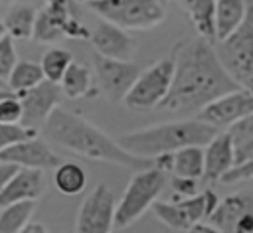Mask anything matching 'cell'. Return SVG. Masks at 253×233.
I'll return each mask as SVG.
<instances>
[{
    "instance_id": "obj_20",
    "label": "cell",
    "mask_w": 253,
    "mask_h": 233,
    "mask_svg": "<svg viewBox=\"0 0 253 233\" xmlns=\"http://www.w3.org/2000/svg\"><path fill=\"white\" fill-rule=\"evenodd\" d=\"M38 10L30 4H14L4 18V28L6 34L12 39H30L34 32V22H36Z\"/></svg>"
},
{
    "instance_id": "obj_37",
    "label": "cell",
    "mask_w": 253,
    "mask_h": 233,
    "mask_svg": "<svg viewBox=\"0 0 253 233\" xmlns=\"http://www.w3.org/2000/svg\"><path fill=\"white\" fill-rule=\"evenodd\" d=\"M45 4H65L69 8H75V0H45Z\"/></svg>"
},
{
    "instance_id": "obj_33",
    "label": "cell",
    "mask_w": 253,
    "mask_h": 233,
    "mask_svg": "<svg viewBox=\"0 0 253 233\" xmlns=\"http://www.w3.org/2000/svg\"><path fill=\"white\" fill-rule=\"evenodd\" d=\"M172 190L182 195V197H192L198 194V180H188V178H172Z\"/></svg>"
},
{
    "instance_id": "obj_8",
    "label": "cell",
    "mask_w": 253,
    "mask_h": 233,
    "mask_svg": "<svg viewBox=\"0 0 253 233\" xmlns=\"http://www.w3.org/2000/svg\"><path fill=\"white\" fill-rule=\"evenodd\" d=\"M217 203L219 197L215 195V192L204 190L202 194H196L192 197H182L178 201H154L152 211L170 229L188 231L196 223L208 219L217 207Z\"/></svg>"
},
{
    "instance_id": "obj_27",
    "label": "cell",
    "mask_w": 253,
    "mask_h": 233,
    "mask_svg": "<svg viewBox=\"0 0 253 233\" xmlns=\"http://www.w3.org/2000/svg\"><path fill=\"white\" fill-rule=\"evenodd\" d=\"M36 209V201H20L0 209V233H22L30 223Z\"/></svg>"
},
{
    "instance_id": "obj_17",
    "label": "cell",
    "mask_w": 253,
    "mask_h": 233,
    "mask_svg": "<svg viewBox=\"0 0 253 233\" xmlns=\"http://www.w3.org/2000/svg\"><path fill=\"white\" fill-rule=\"evenodd\" d=\"M89 39L97 51L95 55H101L107 59L130 61L134 43H132V38L125 30L113 24H107V22H99L97 28L91 32Z\"/></svg>"
},
{
    "instance_id": "obj_14",
    "label": "cell",
    "mask_w": 253,
    "mask_h": 233,
    "mask_svg": "<svg viewBox=\"0 0 253 233\" xmlns=\"http://www.w3.org/2000/svg\"><path fill=\"white\" fill-rule=\"evenodd\" d=\"M0 162L12 164L16 168H28V170H55L61 162L57 154L49 148V144L38 136L22 140L18 144H12L4 150H0Z\"/></svg>"
},
{
    "instance_id": "obj_21",
    "label": "cell",
    "mask_w": 253,
    "mask_h": 233,
    "mask_svg": "<svg viewBox=\"0 0 253 233\" xmlns=\"http://www.w3.org/2000/svg\"><path fill=\"white\" fill-rule=\"evenodd\" d=\"M176 178L198 180L204 174V148L202 146H186L182 150L172 152V170Z\"/></svg>"
},
{
    "instance_id": "obj_16",
    "label": "cell",
    "mask_w": 253,
    "mask_h": 233,
    "mask_svg": "<svg viewBox=\"0 0 253 233\" xmlns=\"http://www.w3.org/2000/svg\"><path fill=\"white\" fill-rule=\"evenodd\" d=\"M45 174L42 170H28L20 168L6 188L0 192V209L20 201H36L45 192Z\"/></svg>"
},
{
    "instance_id": "obj_35",
    "label": "cell",
    "mask_w": 253,
    "mask_h": 233,
    "mask_svg": "<svg viewBox=\"0 0 253 233\" xmlns=\"http://www.w3.org/2000/svg\"><path fill=\"white\" fill-rule=\"evenodd\" d=\"M184 233H219L215 227H211L210 223H196L194 227H190L188 231H184Z\"/></svg>"
},
{
    "instance_id": "obj_11",
    "label": "cell",
    "mask_w": 253,
    "mask_h": 233,
    "mask_svg": "<svg viewBox=\"0 0 253 233\" xmlns=\"http://www.w3.org/2000/svg\"><path fill=\"white\" fill-rule=\"evenodd\" d=\"M208 223L219 233H253V192H237L219 199Z\"/></svg>"
},
{
    "instance_id": "obj_6",
    "label": "cell",
    "mask_w": 253,
    "mask_h": 233,
    "mask_svg": "<svg viewBox=\"0 0 253 233\" xmlns=\"http://www.w3.org/2000/svg\"><path fill=\"white\" fill-rule=\"evenodd\" d=\"M164 184L166 174L156 168L136 172L128 182L121 201L115 205V227H128L134 223L148 207H152L164 190Z\"/></svg>"
},
{
    "instance_id": "obj_3",
    "label": "cell",
    "mask_w": 253,
    "mask_h": 233,
    "mask_svg": "<svg viewBox=\"0 0 253 233\" xmlns=\"http://www.w3.org/2000/svg\"><path fill=\"white\" fill-rule=\"evenodd\" d=\"M217 132V128L196 118L174 120L121 134L117 138V144L132 156L154 160L160 154H172L186 146H206Z\"/></svg>"
},
{
    "instance_id": "obj_22",
    "label": "cell",
    "mask_w": 253,
    "mask_h": 233,
    "mask_svg": "<svg viewBox=\"0 0 253 233\" xmlns=\"http://www.w3.org/2000/svg\"><path fill=\"white\" fill-rule=\"evenodd\" d=\"M225 132L231 140L235 166L253 156V113L247 115L245 118L233 122Z\"/></svg>"
},
{
    "instance_id": "obj_30",
    "label": "cell",
    "mask_w": 253,
    "mask_h": 233,
    "mask_svg": "<svg viewBox=\"0 0 253 233\" xmlns=\"http://www.w3.org/2000/svg\"><path fill=\"white\" fill-rule=\"evenodd\" d=\"M34 136H38V132L24 128L22 124H0V150L8 148L12 144H18L22 140L34 138Z\"/></svg>"
},
{
    "instance_id": "obj_12",
    "label": "cell",
    "mask_w": 253,
    "mask_h": 233,
    "mask_svg": "<svg viewBox=\"0 0 253 233\" xmlns=\"http://www.w3.org/2000/svg\"><path fill=\"white\" fill-rule=\"evenodd\" d=\"M251 113H253V95L243 89H237L208 103L196 115V120L221 130V128H229L233 122L245 118Z\"/></svg>"
},
{
    "instance_id": "obj_40",
    "label": "cell",
    "mask_w": 253,
    "mask_h": 233,
    "mask_svg": "<svg viewBox=\"0 0 253 233\" xmlns=\"http://www.w3.org/2000/svg\"><path fill=\"white\" fill-rule=\"evenodd\" d=\"M0 89H8V87H6V83H4V81H0ZM8 91H10V89H8Z\"/></svg>"
},
{
    "instance_id": "obj_23",
    "label": "cell",
    "mask_w": 253,
    "mask_h": 233,
    "mask_svg": "<svg viewBox=\"0 0 253 233\" xmlns=\"http://www.w3.org/2000/svg\"><path fill=\"white\" fill-rule=\"evenodd\" d=\"M91 87H93V75L89 67L83 63L71 61V65L67 67V71L59 81V91L69 99H79L89 95Z\"/></svg>"
},
{
    "instance_id": "obj_36",
    "label": "cell",
    "mask_w": 253,
    "mask_h": 233,
    "mask_svg": "<svg viewBox=\"0 0 253 233\" xmlns=\"http://www.w3.org/2000/svg\"><path fill=\"white\" fill-rule=\"evenodd\" d=\"M22 233H47V229H45V225L43 223H36V221H30L24 229H22Z\"/></svg>"
},
{
    "instance_id": "obj_31",
    "label": "cell",
    "mask_w": 253,
    "mask_h": 233,
    "mask_svg": "<svg viewBox=\"0 0 253 233\" xmlns=\"http://www.w3.org/2000/svg\"><path fill=\"white\" fill-rule=\"evenodd\" d=\"M22 105L18 95H8L0 101V124H20Z\"/></svg>"
},
{
    "instance_id": "obj_34",
    "label": "cell",
    "mask_w": 253,
    "mask_h": 233,
    "mask_svg": "<svg viewBox=\"0 0 253 233\" xmlns=\"http://www.w3.org/2000/svg\"><path fill=\"white\" fill-rule=\"evenodd\" d=\"M20 168L12 166V164H6V162H0V192L6 188V184L12 180V176L18 172Z\"/></svg>"
},
{
    "instance_id": "obj_38",
    "label": "cell",
    "mask_w": 253,
    "mask_h": 233,
    "mask_svg": "<svg viewBox=\"0 0 253 233\" xmlns=\"http://www.w3.org/2000/svg\"><path fill=\"white\" fill-rule=\"evenodd\" d=\"M8 95H12V91H8V89H0V101H2L4 97H8Z\"/></svg>"
},
{
    "instance_id": "obj_44",
    "label": "cell",
    "mask_w": 253,
    "mask_h": 233,
    "mask_svg": "<svg viewBox=\"0 0 253 233\" xmlns=\"http://www.w3.org/2000/svg\"><path fill=\"white\" fill-rule=\"evenodd\" d=\"M160 2H162V0H160Z\"/></svg>"
},
{
    "instance_id": "obj_13",
    "label": "cell",
    "mask_w": 253,
    "mask_h": 233,
    "mask_svg": "<svg viewBox=\"0 0 253 233\" xmlns=\"http://www.w3.org/2000/svg\"><path fill=\"white\" fill-rule=\"evenodd\" d=\"M18 99H20V105H22L20 124L24 128H30V130L38 132L40 128H43L49 115L59 107L61 91H59V85H53L49 81H42L34 89H30L26 93H20Z\"/></svg>"
},
{
    "instance_id": "obj_42",
    "label": "cell",
    "mask_w": 253,
    "mask_h": 233,
    "mask_svg": "<svg viewBox=\"0 0 253 233\" xmlns=\"http://www.w3.org/2000/svg\"><path fill=\"white\" fill-rule=\"evenodd\" d=\"M0 2H4V4H8V2H14V0H0Z\"/></svg>"
},
{
    "instance_id": "obj_25",
    "label": "cell",
    "mask_w": 253,
    "mask_h": 233,
    "mask_svg": "<svg viewBox=\"0 0 253 233\" xmlns=\"http://www.w3.org/2000/svg\"><path fill=\"white\" fill-rule=\"evenodd\" d=\"M53 184L65 195H77L87 186V174L79 164L61 162L53 170Z\"/></svg>"
},
{
    "instance_id": "obj_26",
    "label": "cell",
    "mask_w": 253,
    "mask_h": 233,
    "mask_svg": "<svg viewBox=\"0 0 253 233\" xmlns=\"http://www.w3.org/2000/svg\"><path fill=\"white\" fill-rule=\"evenodd\" d=\"M43 79V73L40 69V63H34V61H18L6 81V87L14 93V95H20V93H26L30 89H34L36 85H40Z\"/></svg>"
},
{
    "instance_id": "obj_1",
    "label": "cell",
    "mask_w": 253,
    "mask_h": 233,
    "mask_svg": "<svg viewBox=\"0 0 253 233\" xmlns=\"http://www.w3.org/2000/svg\"><path fill=\"white\" fill-rule=\"evenodd\" d=\"M172 85L160 103V109L168 113L198 115L208 103L239 89L221 67L208 39L194 38L180 41L172 51Z\"/></svg>"
},
{
    "instance_id": "obj_10",
    "label": "cell",
    "mask_w": 253,
    "mask_h": 233,
    "mask_svg": "<svg viewBox=\"0 0 253 233\" xmlns=\"http://www.w3.org/2000/svg\"><path fill=\"white\" fill-rule=\"evenodd\" d=\"M115 205L113 192L105 184L95 186L79 207L75 233H113Z\"/></svg>"
},
{
    "instance_id": "obj_32",
    "label": "cell",
    "mask_w": 253,
    "mask_h": 233,
    "mask_svg": "<svg viewBox=\"0 0 253 233\" xmlns=\"http://www.w3.org/2000/svg\"><path fill=\"white\" fill-rule=\"evenodd\" d=\"M245 180H253V156L247 158L245 162L233 166L221 178V182H225V184H235V182H245Z\"/></svg>"
},
{
    "instance_id": "obj_5",
    "label": "cell",
    "mask_w": 253,
    "mask_h": 233,
    "mask_svg": "<svg viewBox=\"0 0 253 233\" xmlns=\"http://www.w3.org/2000/svg\"><path fill=\"white\" fill-rule=\"evenodd\" d=\"M87 6L103 22L121 30H148L166 16L160 0H95Z\"/></svg>"
},
{
    "instance_id": "obj_7",
    "label": "cell",
    "mask_w": 253,
    "mask_h": 233,
    "mask_svg": "<svg viewBox=\"0 0 253 233\" xmlns=\"http://www.w3.org/2000/svg\"><path fill=\"white\" fill-rule=\"evenodd\" d=\"M174 75V59L172 55L162 57L148 69L140 71L128 93L125 95L123 103L130 111H148L154 107H160V103L166 99Z\"/></svg>"
},
{
    "instance_id": "obj_15",
    "label": "cell",
    "mask_w": 253,
    "mask_h": 233,
    "mask_svg": "<svg viewBox=\"0 0 253 233\" xmlns=\"http://www.w3.org/2000/svg\"><path fill=\"white\" fill-rule=\"evenodd\" d=\"M140 67L134 61H119L95 55V75L101 89L113 101H123L132 83L136 81Z\"/></svg>"
},
{
    "instance_id": "obj_24",
    "label": "cell",
    "mask_w": 253,
    "mask_h": 233,
    "mask_svg": "<svg viewBox=\"0 0 253 233\" xmlns=\"http://www.w3.org/2000/svg\"><path fill=\"white\" fill-rule=\"evenodd\" d=\"M182 8L188 12L196 32L202 39H213V6L215 0H178Z\"/></svg>"
},
{
    "instance_id": "obj_28",
    "label": "cell",
    "mask_w": 253,
    "mask_h": 233,
    "mask_svg": "<svg viewBox=\"0 0 253 233\" xmlns=\"http://www.w3.org/2000/svg\"><path fill=\"white\" fill-rule=\"evenodd\" d=\"M71 61H73V55L67 49H63V47H49L43 53L42 61H40V69L43 73V79L53 83V85H59V81H61L63 73L67 71V67L71 65Z\"/></svg>"
},
{
    "instance_id": "obj_4",
    "label": "cell",
    "mask_w": 253,
    "mask_h": 233,
    "mask_svg": "<svg viewBox=\"0 0 253 233\" xmlns=\"http://www.w3.org/2000/svg\"><path fill=\"white\" fill-rule=\"evenodd\" d=\"M213 51L229 79L239 89L253 95V6L249 2L239 28L217 41Z\"/></svg>"
},
{
    "instance_id": "obj_2",
    "label": "cell",
    "mask_w": 253,
    "mask_h": 233,
    "mask_svg": "<svg viewBox=\"0 0 253 233\" xmlns=\"http://www.w3.org/2000/svg\"><path fill=\"white\" fill-rule=\"evenodd\" d=\"M43 134L55 144L91 160L119 164L136 172L154 168V160L128 154L117 144V140L107 136L103 130L61 107H57L45 120Z\"/></svg>"
},
{
    "instance_id": "obj_41",
    "label": "cell",
    "mask_w": 253,
    "mask_h": 233,
    "mask_svg": "<svg viewBox=\"0 0 253 233\" xmlns=\"http://www.w3.org/2000/svg\"><path fill=\"white\" fill-rule=\"evenodd\" d=\"M75 2H95V0H75Z\"/></svg>"
},
{
    "instance_id": "obj_43",
    "label": "cell",
    "mask_w": 253,
    "mask_h": 233,
    "mask_svg": "<svg viewBox=\"0 0 253 233\" xmlns=\"http://www.w3.org/2000/svg\"><path fill=\"white\" fill-rule=\"evenodd\" d=\"M249 4H251V6H253V0H249Z\"/></svg>"
},
{
    "instance_id": "obj_9",
    "label": "cell",
    "mask_w": 253,
    "mask_h": 233,
    "mask_svg": "<svg viewBox=\"0 0 253 233\" xmlns=\"http://www.w3.org/2000/svg\"><path fill=\"white\" fill-rule=\"evenodd\" d=\"M89 36L91 32L79 22L75 8L65 4H45V8L36 14L32 38L38 41L51 43L61 38L87 39Z\"/></svg>"
},
{
    "instance_id": "obj_19",
    "label": "cell",
    "mask_w": 253,
    "mask_h": 233,
    "mask_svg": "<svg viewBox=\"0 0 253 233\" xmlns=\"http://www.w3.org/2000/svg\"><path fill=\"white\" fill-rule=\"evenodd\" d=\"M247 12L245 0H215L213 6V39L221 41L233 34Z\"/></svg>"
},
{
    "instance_id": "obj_18",
    "label": "cell",
    "mask_w": 253,
    "mask_h": 233,
    "mask_svg": "<svg viewBox=\"0 0 253 233\" xmlns=\"http://www.w3.org/2000/svg\"><path fill=\"white\" fill-rule=\"evenodd\" d=\"M235 166L233 160V148L227 132L219 130L204 148V174L202 178L206 182L221 180L231 168Z\"/></svg>"
},
{
    "instance_id": "obj_29",
    "label": "cell",
    "mask_w": 253,
    "mask_h": 233,
    "mask_svg": "<svg viewBox=\"0 0 253 233\" xmlns=\"http://www.w3.org/2000/svg\"><path fill=\"white\" fill-rule=\"evenodd\" d=\"M18 63V57H16V47H14V39L6 34L2 39H0V81H8L14 65Z\"/></svg>"
},
{
    "instance_id": "obj_39",
    "label": "cell",
    "mask_w": 253,
    "mask_h": 233,
    "mask_svg": "<svg viewBox=\"0 0 253 233\" xmlns=\"http://www.w3.org/2000/svg\"><path fill=\"white\" fill-rule=\"evenodd\" d=\"M4 36H6V28H4V22L0 20V39H2Z\"/></svg>"
}]
</instances>
